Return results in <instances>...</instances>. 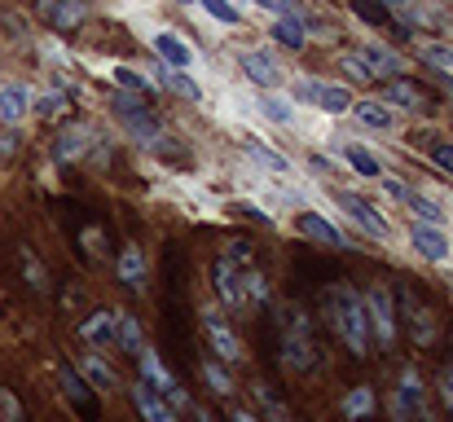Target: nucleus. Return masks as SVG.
I'll use <instances>...</instances> for the list:
<instances>
[{
  "mask_svg": "<svg viewBox=\"0 0 453 422\" xmlns=\"http://www.w3.org/2000/svg\"><path fill=\"white\" fill-rule=\"evenodd\" d=\"M326 303V317H330V330L348 343L352 357H370V321H365V308H361V295L352 286H330L321 295Z\"/></svg>",
  "mask_w": 453,
  "mask_h": 422,
  "instance_id": "1",
  "label": "nucleus"
},
{
  "mask_svg": "<svg viewBox=\"0 0 453 422\" xmlns=\"http://www.w3.org/2000/svg\"><path fill=\"white\" fill-rule=\"evenodd\" d=\"M278 334H282V370L287 374H308L317 365V343H312V326L296 303H282V317H278Z\"/></svg>",
  "mask_w": 453,
  "mask_h": 422,
  "instance_id": "2",
  "label": "nucleus"
},
{
  "mask_svg": "<svg viewBox=\"0 0 453 422\" xmlns=\"http://www.w3.org/2000/svg\"><path fill=\"white\" fill-rule=\"evenodd\" d=\"M361 308H365V321H370V339L379 348H392L396 343V299L388 286H370L361 295Z\"/></svg>",
  "mask_w": 453,
  "mask_h": 422,
  "instance_id": "3",
  "label": "nucleus"
},
{
  "mask_svg": "<svg viewBox=\"0 0 453 422\" xmlns=\"http://www.w3.org/2000/svg\"><path fill=\"white\" fill-rule=\"evenodd\" d=\"M291 97L321 111V115H348L352 111V93L348 84H326V80H296L291 84Z\"/></svg>",
  "mask_w": 453,
  "mask_h": 422,
  "instance_id": "4",
  "label": "nucleus"
},
{
  "mask_svg": "<svg viewBox=\"0 0 453 422\" xmlns=\"http://www.w3.org/2000/svg\"><path fill=\"white\" fill-rule=\"evenodd\" d=\"M334 203H339V211H348V220H352L357 229H365L370 238H379V242H388V238H392V225H388L383 207H379V203H370L365 194L334 189Z\"/></svg>",
  "mask_w": 453,
  "mask_h": 422,
  "instance_id": "5",
  "label": "nucleus"
},
{
  "mask_svg": "<svg viewBox=\"0 0 453 422\" xmlns=\"http://www.w3.org/2000/svg\"><path fill=\"white\" fill-rule=\"evenodd\" d=\"M137 361H142V379L150 383V387H154V392H158V396H167V401H172V410H176V414H185V410H194V405H189V396L180 392V383H176V374H172V370L163 365V357L154 352L150 343H146V348L137 352Z\"/></svg>",
  "mask_w": 453,
  "mask_h": 422,
  "instance_id": "6",
  "label": "nucleus"
},
{
  "mask_svg": "<svg viewBox=\"0 0 453 422\" xmlns=\"http://www.w3.org/2000/svg\"><path fill=\"white\" fill-rule=\"evenodd\" d=\"M97 141L102 137H97L88 124H66V128L53 137V158H58V163H80V158H93V154H97V163H106V154H102Z\"/></svg>",
  "mask_w": 453,
  "mask_h": 422,
  "instance_id": "7",
  "label": "nucleus"
},
{
  "mask_svg": "<svg viewBox=\"0 0 453 422\" xmlns=\"http://www.w3.org/2000/svg\"><path fill=\"white\" fill-rule=\"evenodd\" d=\"M247 269H238V265H229L225 256L211 265V281H216V299H220V308H229V312H251V303H247V281H242Z\"/></svg>",
  "mask_w": 453,
  "mask_h": 422,
  "instance_id": "8",
  "label": "nucleus"
},
{
  "mask_svg": "<svg viewBox=\"0 0 453 422\" xmlns=\"http://www.w3.org/2000/svg\"><path fill=\"white\" fill-rule=\"evenodd\" d=\"M238 66H242V75H247L260 93H278V88L287 84V71H282L278 58H269L265 49H242V53H238Z\"/></svg>",
  "mask_w": 453,
  "mask_h": 422,
  "instance_id": "9",
  "label": "nucleus"
},
{
  "mask_svg": "<svg viewBox=\"0 0 453 422\" xmlns=\"http://www.w3.org/2000/svg\"><path fill=\"white\" fill-rule=\"evenodd\" d=\"M203 330H207V343H211V352H216L220 361H229V365L242 361V339H238L234 326L220 317V308H207V312H203Z\"/></svg>",
  "mask_w": 453,
  "mask_h": 422,
  "instance_id": "10",
  "label": "nucleus"
},
{
  "mask_svg": "<svg viewBox=\"0 0 453 422\" xmlns=\"http://www.w3.org/2000/svg\"><path fill=\"white\" fill-rule=\"evenodd\" d=\"M410 247H414L427 265H445V260L453 256L449 234H445L441 225H423V220H414V225H410Z\"/></svg>",
  "mask_w": 453,
  "mask_h": 422,
  "instance_id": "11",
  "label": "nucleus"
},
{
  "mask_svg": "<svg viewBox=\"0 0 453 422\" xmlns=\"http://www.w3.org/2000/svg\"><path fill=\"white\" fill-rule=\"evenodd\" d=\"M150 49H154V58L163 62V66H172V71H189L194 62H198V53L185 44V35H176V31H154L150 35Z\"/></svg>",
  "mask_w": 453,
  "mask_h": 422,
  "instance_id": "12",
  "label": "nucleus"
},
{
  "mask_svg": "<svg viewBox=\"0 0 453 422\" xmlns=\"http://www.w3.org/2000/svg\"><path fill=\"white\" fill-rule=\"evenodd\" d=\"M296 229H300L303 238H312V242H321V247H339V251H352V238L339 229V225H330L321 211H300L296 216Z\"/></svg>",
  "mask_w": 453,
  "mask_h": 422,
  "instance_id": "13",
  "label": "nucleus"
},
{
  "mask_svg": "<svg viewBox=\"0 0 453 422\" xmlns=\"http://www.w3.org/2000/svg\"><path fill=\"white\" fill-rule=\"evenodd\" d=\"M35 9H40V18H44L49 27H58V31H75V27H84V18H88V0H40Z\"/></svg>",
  "mask_w": 453,
  "mask_h": 422,
  "instance_id": "14",
  "label": "nucleus"
},
{
  "mask_svg": "<svg viewBox=\"0 0 453 422\" xmlns=\"http://www.w3.org/2000/svg\"><path fill=\"white\" fill-rule=\"evenodd\" d=\"M128 396H133V405L142 410V418L146 422H180V414L172 410V401H167V396H158L146 379H137V383L128 387Z\"/></svg>",
  "mask_w": 453,
  "mask_h": 422,
  "instance_id": "15",
  "label": "nucleus"
},
{
  "mask_svg": "<svg viewBox=\"0 0 453 422\" xmlns=\"http://www.w3.org/2000/svg\"><path fill=\"white\" fill-rule=\"evenodd\" d=\"M401 308H405V321H410L414 343H418V348H432V343H436V312H432L427 303H418L410 290L401 295Z\"/></svg>",
  "mask_w": 453,
  "mask_h": 422,
  "instance_id": "16",
  "label": "nucleus"
},
{
  "mask_svg": "<svg viewBox=\"0 0 453 422\" xmlns=\"http://www.w3.org/2000/svg\"><path fill=\"white\" fill-rule=\"evenodd\" d=\"M80 339H84L93 352L119 348V339H115V312H111V308H102V312H88V317L80 321Z\"/></svg>",
  "mask_w": 453,
  "mask_h": 422,
  "instance_id": "17",
  "label": "nucleus"
},
{
  "mask_svg": "<svg viewBox=\"0 0 453 422\" xmlns=\"http://www.w3.org/2000/svg\"><path fill=\"white\" fill-rule=\"evenodd\" d=\"M75 374H80L88 387H97V392H119V374L106 365L102 352H80V357H75Z\"/></svg>",
  "mask_w": 453,
  "mask_h": 422,
  "instance_id": "18",
  "label": "nucleus"
},
{
  "mask_svg": "<svg viewBox=\"0 0 453 422\" xmlns=\"http://www.w3.org/2000/svg\"><path fill=\"white\" fill-rule=\"evenodd\" d=\"M357 53L365 58V66H370L374 75H388V80H401V71H405V58H401L396 49H388L383 40H365V44H361Z\"/></svg>",
  "mask_w": 453,
  "mask_h": 422,
  "instance_id": "19",
  "label": "nucleus"
},
{
  "mask_svg": "<svg viewBox=\"0 0 453 422\" xmlns=\"http://www.w3.org/2000/svg\"><path fill=\"white\" fill-rule=\"evenodd\" d=\"M352 119L370 133H392L396 128V111L379 97H365V102H352Z\"/></svg>",
  "mask_w": 453,
  "mask_h": 422,
  "instance_id": "20",
  "label": "nucleus"
},
{
  "mask_svg": "<svg viewBox=\"0 0 453 422\" xmlns=\"http://www.w3.org/2000/svg\"><path fill=\"white\" fill-rule=\"evenodd\" d=\"M31 115V88L27 84H0V124L18 128Z\"/></svg>",
  "mask_w": 453,
  "mask_h": 422,
  "instance_id": "21",
  "label": "nucleus"
},
{
  "mask_svg": "<svg viewBox=\"0 0 453 422\" xmlns=\"http://www.w3.org/2000/svg\"><path fill=\"white\" fill-rule=\"evenodd\" d=\"M58 379H62V392H66V401L80 410V414H97V396H93V387L75 374V365H58Z\"/></svg>",
  "mask_w": 453,
  "mask_h": 422,
  "instance_id": "22",
  "label": "nucleus"
},
{
  "mask_svg": "<svg viewBox=\"0 0 453 422\" xmlns=\"http://www.w3.org/2000/svg\"><path fill=\"white\" fill-rule=\"evenodd\" d=\"M374 410H379V396H374V387H370V383L352 387V392L339 401V414H343V422H365V418H374Z\"/></svg>",
  "mask_w": 453,
  "mask_h": 422,
  "instance_id": "23",
  "label": "nucleus"
},
{
  "mask_svg": "<svg viewBox=\"0 0 453 422\" xmlns=\"http://www.w3.org/2000/svg\"><path fill=\"white\" fill-rule=\"evenodd\" d=\"M119 278H124V286H133V290H146L150 265H146V251H142L137 242H128V247L119 251Z\"/></svg>",
  "mask_w": 453,
  "mask_h": 422,
  "instance_id": "24",
  "label": "nucleus"
},
{
  "mask_svg": "<svg viewBox=\"0 0 453 422\" xmlns=\"http://www.w3.org/2000/svg\"><path fill=\"white\" fill-rule=\"evenodd\" d=\"M154 84H158V88H167V93H176V97H185V102H203V88H198V80H194L189 71L158 66V71H154Z\"/></svg>",
  "mask_w": 453,
  "mask_h": 422,
  "instance_id": "25",
  "label": "nucleus"
},
{
  "mask_svg": "<svg viewBox=\"0 0 453 422\" xmlns=\"http://www.w3.org/2000/svg\"><path fill=\"white\" fill-rule=\"evenodd\" d=\"M256 111H260L269 124H278V128H291V124H296V102L282 97V93H260V97H256Z\"/></svg>",
  "mask_w": 453,
  "mask_h": 422,
  "instance_id": "26",
  "label": "nucleus"
},
{
  "mask_svg": "<svg viewBox=\"0 0 453 422\" xmlns=\"http://www.w3.org/2000/svg\"><path fill=\"white\" fill-rule=\"evenodd\" d=\"M405 207H410L423 225H441V229H445V220H449L445 203H436V198H432V194H423V189H405Z\"/></svg>",
  "mask_w": 453,
  "mask_h": 422,
  "instance_id": "27",
  "label": "nucleus"
},
{
  "mask_svg": "<svg viewBox=\"0 0 453 422\" xmlns=\"http://www.w3.org/2000/svg\"><path fill=\"white\" fill-rule=\"evenodd\" d=\"M396 396H401V401H405V405H410L418 418L427 422V392H423V379H418V370H414V365H405V370H401Z\"/></svg>",
  "mask_w": 453,
  "mask_h": 422,
  "instance_id": "28",
  "label": "nucleus"
},
{
  "mask_svg": "<svg viewBox=\"0 0 453 422\" xmlns=\"http://www.w3.org/2000/svg\"><path fill=\"white\" fill-rule=\"evenodd\" d=\"M339 158H343V163H348L357 176H370V180H379V176H383V163H379V158H374L365 145H357V141H348V145L339 150Z\"/></svg>",
  "mask_w": 453,
  "mask_h": 422,
  "instance_id": "29",
  "label": "nucleus"
},
{
  "mask_svg": "<svg viewBox=\"0 0 453 422\" xmlns=\"http://www.w3.org/2000/svg\"><path fill=\"white\" fill-rule=\"evenodd\" d=\"M247 150H251V158L260 163V167H269V172H278V176H291V158L282 154V150H273V145H265L260 137H247Z\"/></svg>",
  "mask_w": 453,
  "mask_h": 422,
  "instance_id": "30",
  "label": "nucleus"
},
{
  "mask_svg": "<svg viewBox=\"0 0 453 422\" xmlns=\"http://www.w3.org/2000/svg\"><path fill=\"white\" fill-rule=\"evenodd\" d=\"M379 102L401 106V111H423V88H414L410 80H392V84L383 88V97H379Z\"/></svg>",
  "mask_w": 453,
  "mask_h": 422,
  "instance_id": "31",
  "label": "nucleus"
},
{
  "mask_svg": "<svg viewBox=\"0 0 453 422\" xmlns=\"http://www.w3.org/2000/svg\"><path fill=\"white\" fill-rule=\"evenodd\" d=\"M31 115H35V119H62V115H66V93H62V88H40V93H31Z\"/></svg>",
  "mask_w": 453,
  "mask_h": 422,
  "instance_id": "32",
  "label": "nucleus"
},
{
  "mask_svg": "<svg viewBox=\"0 0 453 422\" xmlns=\"http://www.w3.org/2000/svg\"><path fill=\"white\" fill-rule=\"evenodd\" d=\"M111 80H115V88H119V93H128V97H146V93L154 88V80H146L137 66H124V62H119V66H111Z\"/></svg>",
  "mask_w": 453,
  "mask_h": 422,
  "instance_id": "33",
  "label": "nucleus"
},
{
  "mask_svg": "<svg viewBox=\"0 0 453 422\" xmlns=\"http://www.w3.org/2000/svg\"><path fill=\"white\" fill-rule=\"evenodd\" d=\"M269 35H273L278 44H287V49H303V44H308L303 18H273V22H269Z\"/></svg>",
  "mask_w": 453,
  "mask_h": 422,
  "instance_id": "34",
  "label": "nucleus"
},
{
  "mask_svg": "<svg viewBox=\"0 0 453 422\" xmlns=\"http://www.w3.org/2000/svg\"><path fill=\"white\" fill-rule=\"evenodd\" d=\"M418 58H423L436 75L453 71V44H445V40H418Z\"/></svg>",
  "mask_w": 453,
  "mask_h": 422,
  "instance_id": "35",
  "label": "nucleus"
},
{
  "mask_svg": "<svg viewBox=\"0 0 453 422\" xmlns=\"http://www.w3.org/2000/svg\"><path fill=\"white\" fill-rule=\"evenodd\" d=\"M115 339H119V348H128L133 357L146 348V334H142L137 317H128V312H115Z\"/></svg>",
  "mask_w": 453,
  "mask_h": 422,
  "instance_id": "36",
  "label": "nucleus"
},
{
  "mask_svg": "<svg viewBox=\"0 0 453 422\" xmlns=\"http://www.w3.org/2000/svg\"><path fill=\"white\" fill-rule=\"evenodd\" d=\"M203 379L216 396H234V374L220 365V361H203Z\"/></svg>",
  "mask_w": 453,
  "mask_h": 422,
  "instance_id": "37",
  "label": "nucleus"
},
{
  "mask_svg": "<svg viewBox=\"0 0 453 422\" xmlns=\"http://www.w3.org/2000/svg\"><path fill=\"white\" fill-rule=\"evenodd\" d=\"M242 281H247V303H251V308H265V303L273 299V290H269V281H265V273H260L256 265H251V269L242 273Z\"/></svg>",
  "mask_w": 453,
  "mask_h": 422,
  "instance_id": "38",
  "label": "nucleus"
},
{
  "mask_svg": "<svg viewBox=\"0 0 453 422\" xmlns=\"http://www.w3.org/2000/svg\"><path fill=\"white\" fill-rule=\"evenodd\" d=\"M352 9H357V18L370 22V27H392V9H388L383 0H352Z\"/></svg>",
  "mask_w": 453,
  "mask_h": 422,
  "instance_id": "39",
  "label": "nucleus"
},
{
  "mask_svg": "<svg viewBox=\"0 0 453 422\" xmlns=\"http://www.w3.org/2000/svg\"><path fill=\"white\" fill-rule=\"evenodd\" d=\"M198 9H207L220 27H238V22H242V9H238L234 0H198Z\"/></svg>",
  "mask_w": 453,
  "mask_h": 422,
  "instance_id": "40",
  "label": "nucleus"
},
{
  "mask_svg": "<svg viewBox=\"0 0 453 422\" xmlns=\"http://www.w3.org/2000/svg\"><path fill=\"white\" fill-rule=\"evenodd\" d=\"M339 71H348V80H357V84H370L374 80V71L365 66L361 53H339Z\"/></svg>",
  "mask_w": 453,
  "mask_h": 422,
  "instance_id": "41",
  "label": "nucleus"
},
{
  "mask_svg": "<svg viewBox=\"0 0 453 422\" xmlns=\"http://www.w3.org/2000/svg\"><path fill=\"white\" fill-rule=\"evenodd\" d=\"M0 422H27V414H22V401H18L9 387H0Z\"/></svg>",
  "mask_w": 453,
  "mask_h": 422,
  "instance_id": "42",
  "label": "nucleus"
},
{
  "mask_svg": "<svg viewBox=\"0 0 453 422\" xmlns=\"http://www.w3.org/2000/svg\"><path fill=\"white\" fill-rule=\"evenodd\" d=\"M18 260H22V269H27V278H31V286H35V290H44V286H49V273L40 269V260H35V256H31L27 247L18 251Z\"/></svg>",
  "mask_w": 453,
  "mask_h": 422,
  "instance_id": "43",
  "label": "nucleus"
},
{
  "mask_svg": "<svg viewBox=\"0 0 453 422\" xmlns=\"http://www.w3.org/2000/svg\"><path fill=\"white\" fill-rule=\"evenodd\" d=\"M436 392H441V401H445V414L453 418V361L449 365H441V374H436Z\"/></svg>",
  "mask_w": 453,
  "mask_h": 422,
  "instance_id": "44",
  "label": "nucleus"
},
{
  "mask_svg": "<svg viewBox=\"0 0 453 422\" xmlns=\"http://www.w3.org/2000/svg\"><path fill=\"white\" fill-rule=\"evenodd\" d=\"M256 9H269L273 18H300V4L296 0H251Z\"/></svg>",
  "mask_w": 453,
  "mask_h": 422,
  "instance_id": "45",
  "label": "nucleus"
},
{
  "mask_svg": "<svg viewBox=\"0 0 453 422\" xmlns=\"http://www.w3.org/2000/svg\"><path fill=\"white\" fill-rule=\"evenodd\" d=\"M80 242H84V251H88L93 260H102V256H106V238H102V229H84V234H80Z\"/></svg>",
  "mask_w": 453,
  "mask_h": 422,
  "instance_id": "46",
  "label": "nucleus"
},
{
  "mask_svg": "<svg viewBox=\"0 0 453 422\" xmlns=\"http://www.w3.org/2000/svg\"><path fill=\"white\" fill-rule=\"evenodd\" d=\"M432 163L453 176V141H432Z\"/></svg>",
  "mask_w": 453,
  "mask_h": 422,
  "instance_id": "47",
  "label": "nucleus"
},
{
  "mask_svg": "<svg viewBox=\"0 0 453 422\" xmlns=\"http://www.w3.org/2000/svg\"><path fill=\"white\" fill-rule=\"evenodd\" d=\"M13 154V137L9 133H0V158H9Z\"/></svg>",
  "mask_w": 453,
  "mask_h": 422,
  "instance_id": "48",
  "label": "nucleus"
},
{
  "mask_svg": "<svg viewBox=\"0 0 453 422\" xmlns=\"http://www.w3.org/2000/svg\"><path fill=\"white\" fill-rule=\"evenodd\" d=\"M229 422H260V418H256L251 410H234V418H229Z\"/></svg>",
  "mask_w": 453,
  "mask_h": 422,
  "instance_id": "49",
  "label": "nucleus"
},
{
  "mask_svg": "<svg viewBox=\"0 0 453 422\" xmlns=\"http://www.w3.org/2000/svg\"><path fill=\"white\" fill-rule=\"evenodd\" d=\"M388 9H410V0H383Z\"/></svg>",
  "mask_w": 453,
  "mask_h": 422,
  "instance_id": "50",
  "label": "nucleus"
},
{
  "mask_svg": "<svg viewBox=\"0 0 453 422\" xmlns=\"http://www.w3.org/2000/svg\"><path fill=\"white\" fill-rule=\"evenodd\" d=\"M198 422H216V418H211V414H198Z\"/></svg>",
  "mask_w": 453,
  "mask_h": 422,
  "instance_id": "51",
  "label": "nucleus"
},
{
  "mask_svg": "<svg viewBox=\"0 0 453 422\" xmlns=\"http://www.w3.org/2000/svg\"><path fill=\"white\" fill-rule=\"evenodd\" d=\"M427 422H432V418H427Z\"/></svg>",
  "mask_w": 453,
  "mask_h": 422,
  "instance_id": "52",
  "label": "nucleus"
},
{
  "mask_svg": "<svg viewBox=\"0 0 453 422\" xmlns=\"http://www.w3.org/2000/svg\"><path fill=\"white\" fill-rule=\"evenodd\" d=\"M449 260H453V256H449Z\"/></svg>",
  "mask_w": 453,
  "mask_h": 422,
  "instance_id": "53",
  "label": "nucleus"
}]
</instances>
